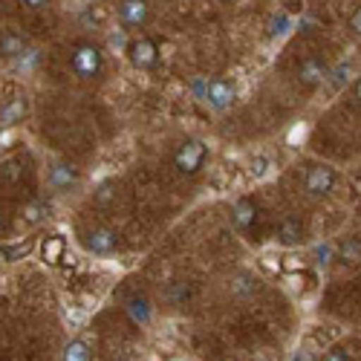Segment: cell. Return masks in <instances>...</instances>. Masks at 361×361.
<instances>
[{"mask_svg":"<svg viewBox=\"0 0 361 361\" xmlns=\"http://www.w3.org/2000/svg\"><path fill=\"white\" fill-rule=\"evenodd\" d=\"M4 228H6V220H4V214H0V234H4Z\"/></svg>","mask_w":361,"mask_h":361,"instance_id":"obj_21","label":"cell"},{"mask_svg":"<svg viewBox=\"0 0 361 361\" xmlns=\"http://www.w3.org/2000/svg\"><path fill=\"white\" fill-rule=\"evenodd\" d=\"M353 99L355 102H361V75L355 78V84H353Z\"/></svg>","mask_w":361,"mask_h":361,"instance_id":"obj_20","label":"cell"},{"mask_svg":"<svg viewBox=\"0 0 361 361\" xmlns=\"http://www.w3.org/2000/svg\"><path fill=\"white\" fill-rule=\"evenodd\" d=\"M358 212H361V208H358Z\"/></svg>","mask_w":361,"mask_h":361,"instance_id":"obj_22","label":"cell"},{"mask_svg":"<svg viewBox=\"0 0 361 361\" xmlns=\"http://www.w3.org/2000/svg\"><path fill=\"white\" fill-rule=\"evenodd\" d=\"M84 249L99 255V257H107V255H113L118 249V234L113 228H102L99 226V228L84 234Z\"/></svg>","mask_w":361,"mask_h":361,"instance_id":"obj_5","label":"cell"},{"mask_svg":"<svg viewBox=\"0 0 361 361\" xmlns=\"http://www.w3.org/2000/svg\"><path fill=\"white\" fill-rule=\"evenodd\" d=\"M336 185V171L329 165H310L304 173V188L312 197H326Z\"/></svg>","mask_w":361,"mask_h":361,"instance_id":"obj_4","label":"cell"},{"mask_svg":"<svg viewBox=\"0 0 361 361\" xmlns=\"http://www.w3.org/2000/svg\"><path fill=\"white\" fill-rule=\"evenodd\" d=\"M298 78L307 87H315L326 78V64L321 61V58H307V61H300V67H298Z\"/></svg>","mask_w":361,"mask_h":361,"instance_id":"obj_10","label":"cell"},{"mask_svg":"<svg viewBox=\"0 0 361 361\" xmlns=\"http://www.w3.org/2000/svg\"><path fill=\"white\" fill-rule=\"evenodd\" d=\"M275 237H278L281 246H295V243H300V237H304V223H300L298 217H283L278 223Z\"/></svg>","mask_w":361,"mask_h":361,"instance_id":"obj_9","label":"cell"},{"mask_svg":"<svg viewBox=\"0 0 361 361\" xmlns=\"http://www.w3.org/2000/svg\"><path fill=\"white\" fill-rule=\"evenodd\" d=\"M70 67L78 78H96L104 70V55L96 44H75L70 52Z\"/></svg>","mask_w":361,"mask_h":361,"instance_id":"obj_1","label":"cell"},{"mask_svg":"<svg viewBox=\"0 0 361 361\" xmlns=\"http://www.w3.org/2000/svg\"><path fill=\"white\" fill-rule=\"evenodd\" d=\"M205 99H208V104H212V107L226 110L234 102V84L228 78H212V81H208V87H205Z\"/></svg>","mask_w":361,"mask_h":361,"instance_id":"obj_7","label":"cell"},{"mask_svg":"<svg viewBox=\"0 0 361 361\" xmlns=\"http://www.w3.org/2000/svg\"><path fill=\"white\" fill-rule=\"evenodd\" d=\"M20 110H23V104H18V102H15L12 107H6V113H4V118H6V122H12V118H15V116H18Z\"/></svg>","mask_w":361,"mask_h":361,"instance_id":"obj_19","label":"cell"},{"mask_svg":"<svg viewBox=\"0 0 361 361\" xmlns=\"http://www.w3.org/2000/svg\"><path fill=\"white\" fill-rule=\"evenodd\" d=\"M64 361H93V355H90V347L84 341H70L64 347Z\"/></svg>","mask_w":361,"mask_h":361,"instance_id":"obj_12","label":"cell"},{"mask_svg":"<svg viewBox=\"0 0 361 361\" xmlns=\"http://www.w3.org/2000/svg\"><path fill=\"white\" fill-rule=\"evenodd\" d=\"M116 15L125 26H145L150 18V6L142 0H122V4H116Z\"/></svg>","mask_w":361,"mask_h":361,"instance_id":"obj_6","label":"cell"},{"mask_svg":"<svg viewBox=\"0 0 361 361\" xmlns=\"http://www.w3.org/2000/svg\"><path fill=\"white\" fill-rule=\"evenodd\" d=\"M41 212H44V202H32V205L26 208V220L29 223H38L41 220Z\"/></svg>","mask_w":361,"mask_h":361,"instance_id":"obj_16","label":"cell"},{"mask_svg":"<svg viewBox=\"0 0 361 361\" xmlns=\"http://www.w3.org/2000/svg\"><path fill=\"white\" fill-rule=\"evenodd\" d=\"M231 223L240 228V231H252V226L257 223V205H255V200H249V197H240L234 205H231Z\"/></svg>","mask_w":361,"mask_h":361,"instance_id":"obj_8","label":"cell"},{"mask_svg":"<svg viewBox=\"0 0 361 361\" xmlns=\"http://www.w3.org/2000/svg\"><path fill=\"white\" fill-rule=\"evenodd\" d=\"M0 52H4L6 58H15L23 52V38L15 35V32H6L4 38H0Z\"/></svg>","mask_w":361,"mask_h":361,"instance_id":"obj_13","label":"cell"},{"mask_svg":"<svg viewBox=\"0 0 361 361\" xmlns=\"http://www.w3.org/2000/svg\"><path fill=\"white\" fill-rule=\"evenodd\" d=\"M358 252H361V246L355 243V240H350V246H347V243L341 246V257H347V260H353V257H358Z\"/></svg>","mask_w":361,"mask_h":361,"instance_id":"obj_17","label":"cell"},{"mask_svg":"<svg viewBox=\"0 0 361 361\" xmlns=\"http://www.w3.org/2000/svg\"><path fill=\"white\" fill-rule=\"evenodd\" d=\"M324 361H350V355H347L341 347H333V350H329V353L324 355Z\"/></svg>","mask_w":361,"mask_h":361,"instance_id":"obj_18","label":"cell"},{"mask_svg":"<svg viewBox=\"0 0 361 361\" xmlns=\"http://www.w3.org/2000/svg\"><path fill=\"white\" fill-rule=\"evenodd\" d=\"M128 310H130V315H133L136 321H147V300H145V298H130Z\"/></svg>","mask_w":361,"mask_h":361,"instance_id":"obj_14","label":"cell"},{"mask_svg":"<svg viewBox=\"0 0 361 361\" xmlns=\"http://www.w3.org/2000/svg\"><path fill=\"white\" fill-rule=\"evenodd\" d=\"M205 159H208V147H205L200 139H185L183 145L176 147V154H173L176 171L185 173V176L200 173V168L205 165Z\"/></svg>","mask_w":361,"mask_h":361,"instance_id":"obj_2","label":"cell"},{"mask_svg":"<svg viewBox=\"0 0 361 361\" xmlns=\"http://www.w3.org/2000/svg\"><path fill=\"white\" fill-rule=\"evenodd\" d=\"M347 29H350L355 38H361V6L353 9V15H350V20H347Z\"/></svg>","mask_w":361,"mask_h":361,"instance_id":"obj_15","label":"cell"},{"mask_svg":"<svg viewBox=\"0 0 361 361\" xmlns=\"http://www.w3.org/2000/svg\"><path fill=\"white\" fill-rule=\"evenodd\" d=\"M128 58L136 70H154L159 64V47L154 38H136L128 47Z\"/></svg>","mask_w":361,"mask_h":361,"instance_id":"obj_3","label":"cell"},{"mask_svg":"<svg viewBox=\"0 0 361 361\" xmlns=\"http://www.w3.org/2000/svg\"><path fill=\"white\" fill-rule=\"evenodd\" d=\"M49 179H52V188L64 191V188H70L75 183V171L70 165H55L52 173H49Z\"/></svg>","mask_w":361,"mask_h":361,"instance_id":"obj_11","label":"cell"}]
</instances>
